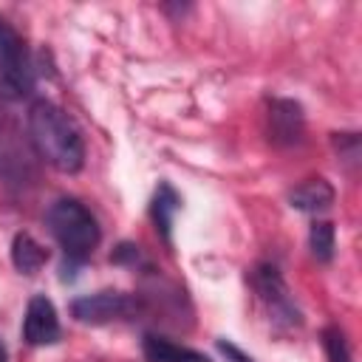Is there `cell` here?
I'll return each mask as SVG.
<instances>
[{"label":"cell","mask_w":362,"mask_h":362,"mask_svg":"<svg viewBox=\"0 0 362 362\" xmlns=\"http://www.w3.org/2000/svg\"><path fill=\"white\" fill-rule=\"evenodd\" d=\"M28 130L37 153L59 173H79L85 164V141L76 130V124L68 119V113L48 102L40 99L28 110Z\"/></svg>","instance_id":"6da1fadb"},{"label":"cell","mask_w":362,"mask_h":362,"mask_svg":"<svg viewBox=\"0 0 362 362\" xmlns=\"http://www.w3.org/2000/svg\"><path fill=\"white\" fill-rule=\"evenodd\" d=\"M45 226L68 263H85L102 238L93 212L76 198H57L45 212Z\"/></svg>","instance_id":"7a4b0ae2"},{"label":"cell","mask_w":362,"mask_h":362,"mask_svg":"<svg viewBox=\"0 0 362 362\" xmlns=\"http://www.w3.org/2000/svg\"><path fill=\"white\" fill-rule=\"evenodd\" d=\"M31 85H34V74L25 42L14 31V25L0 17V93L8 99H20L31 93Z\"/></svg>","instance_id":"3957f363"},{"label":"cell","mask_w":362,"mask_h":362,"mask_svg":"<svg viewBox=\"0 0 362 362\" xmlns=\"http://www.w3.org/2000/svg\"><path fill=\"white\" fill-rule=\"evenodd\" d=\"M139 311L136 297L124 294V291H96V294H85L76 297L71 303V314L79 322L88 325H107V322H119L127 320Z\"/></svg>","instance_id":"277c9868"},{"label":"cell","mask_w":362,"mask_h":362,"mask_svg":"<svg viewBox=\"0 0 362 362\" xmlns=\"http://www.w3.org/2000/svg\"><path fill=\"white\" fill-rule=\"evenodd\" d=\"M252 283H255V291L263 303V308L269 311V317L274 322H286V325H297L300 322V311L288 294V286L286 280L280 277V272L269 263L257 266L255 274H252Z\"/></svg>","instance_id":"5b68a950"},{"label":"cell","mask_w":362,"mask_h":362,"mask_svg":"<svg viewBox=\"0 0 362 362\" xmlns=\"http://www.w3.org/2000/svg\"><path fill=\"white\" fill-rule=\"evenodd\" d=\"M62 328H59V317L54 303L45 294H34L25 305V317H23V339L28 345H54L59 339Z\"/></svg>","instance_id":"8992f818"},{"label":"cell","mask_w":362,"mask_h":362,"mask_svg":"<svg viewBox=\"0 0 362 362\" xmlns=\"http://www.w3.org/2000/svg\"><path fill=\"white\" fill-rule=\"evenodd\" d=\"M269 130L274 144H297L305 130L300 105L291 99H274L269 107Z\"/></svg>","instance_id":"52a82bcc"},{"label":"cell","mask_w":362,"mask_h":362,"mask_svg":"<svg viewBox=\"0 0 362 362\" xmlns=\"http://www.w3.org/2000/svg\"><path fill=\"white\" fill-rule=\"evenodd\" d=\"M141 354H144L147 362H209L201 351L178 345V342H173L167 337H158V334H144Z\"/></svg>","instance_id":"ba28073f"},{"label":"cell","mask_w":362,"mask_h":362,"mask_svg":"<svg viewBox=\"0 0 362 362\" xmlns=\"http://www.w3.org/2000/svg\"><path fill=\"white\" fill-rule=\"evenodd\" d=\"M288 204L300 212H322L334 204V187L325 178H308L288 192Z\"/></svg>","instance_id":"9c48e42d"},{"label":"cell","mask_w":362,"mask_h":362,"mask_svg":"<svg viewBox=\"0 0 362 362\" xmlns=\"http://www.w3.org/2000/svg\"><path fill=\"white\" fill-rule=\"evenodd\" d=\"M45 260H48V252L42 249L40 240H34L28 232L14 235V240H11V263H14L17 272L37 274L45 266Z\"/></svg>","instance_id":"30bf717a"},{"label":"cell","mask_w":362,"mask_h":362,"mask_svg":"<svg viewBox=\"0 0 362 362\" xmlns=\"http://www.w3.org/2000/svg\"><path fill=\"white\" fill-rule=\"evenodd\" d=\"M178 206H181V201H178L175 189L170 184H161L153 198V218H156L158 229L164 232V238H170V223H173V215L178 212Z\"/></svg>","instance_id":"8fae6325"},{"label":"cell","mask_w":362,"mask_h":362,"mask_svg":"<svg viewBox=\"0 0 362 362\" xmlns=\"http://www.w3.org/2000/svg\"><path fill=\"white\" fill-rule=\"evenodd\" d=\"M308 246H311V255L322 263H328L334 257V249H337V232H334V223L328 221H314L311 223V232H308Z\"/></svg>","instance_id":"7c38bea8"},{"label":"cell","mask_w":362,"mask_h":362,"mask_svg":"<svg viewBox=\"0 0 362 362\" xmlns=\"http://www.w3.org/2000/svg\"><path fill=\"white\" fill-rule=\"evenodd\" d=\"M322 348H325L328 362H354L351 348L345 342V334L339 328H325L322 331Z\"/></svg>","instance_id":"4fadbf2b"},{"label":"cell","mask_w":362,"mask_h":362,"mask_svg":"<svg viewBox=\"0 0 362 362\" xmlns=\"http://www.w3.org/2000/svg\"><path fill=\"white\" fill-rule=\"evenodd\" d=\"M218 351L226 356V362H252V356H246L238 345H232V342H226V339H218Z\"/></svg>","instance_id":"5bb4252c"},{"label":"cell","mask_w":362,"mask_h":362,"mask_svg":"<svg viewBox=\"0 0 362 362\" xmlns=\"http://www.w3.org/2000/svg\"><path fill=\"white\" fill-rule=\"evenodd\" d=\"M0 362H8V354H6V345L0 342Z\"/></svg>","instance_id":"9a60e30c"}]
</instances>
